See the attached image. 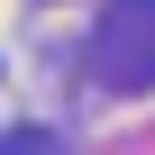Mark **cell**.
I'll return each mask as SVG.
<instances>
[{
  "mask_svg": "<svg viewBox=\"0 0 155 155\" xmlns=\"http://www.w3.org/2000/svg\"><path fill=\"white\" fill-rule=\"evenodd\" d=\"M18 155H46V146H37V137H28V146H18Z\"/></svg>",
  "mask_w": 155,
  "mask_h": 155,
  "instance_id": "obj_1",
  "label": "cell"
}]
</instances>
